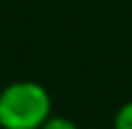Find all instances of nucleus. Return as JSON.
<instances>
[{
  "label": "nucleus",
  "instance_id": "obj_1",
  "mask_svg": "<svg viewBox=\"0 0 132 129\" xmlns=\"http://www.w3.org/2000/svg\"><path fill=\"white\" fill-rule=\"evenodd\" d=\"M53 115L49 90L37 81H12L0 90V129H42Z\"/></svg>",
  "mask_w": 132,
  "mask_h": 129
},
{
  "label": "nucleus",
  "instance_id": "obj_2",
  "mask_svg": "<svg viewBox=\"0 0 132 129\" xmlns=\"http://www.w3.org/2000/svg\"><path fill=\"white\" fill-rule=\"evenodd\" d=\"M114 129H132V102H125L116 115H114Z\"/></svg>",
  "mask_w": 132,
  "mask_h": 129
},
{
  "label": "nucleus",
  "instance_id": "obj_3",
  "mask_svg": "<svg viewBox=\"0 0 132 129\" xmlns=\"http://www.w3.org/2000/svg\"><path fill=\"white\" fill-rule=\"evenodd\" d=\"M42 129H79V125H77L74 120L65 118V115H56V113H53V115L44 122Z\"/></svg>",
  "mask_w": 132,
  "mask_h": 129
}]
</instances>
